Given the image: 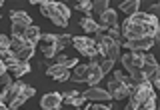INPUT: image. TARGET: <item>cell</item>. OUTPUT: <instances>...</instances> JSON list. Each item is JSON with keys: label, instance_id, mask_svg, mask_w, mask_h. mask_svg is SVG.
Listing matches in <instances>:
<instances>
[{"label": "cell", "instance_id": "obj_13", "mask_svg": "<svg viewBox=\"0 0 160 110\" xmlns=\"http://www.w3.org/2000/svg\"><path fill=\"white\" fill-rule=\"evenodd\" d=\"M98 62H100V60L92 58V62L88 64V84H90V86H96V84L100 82V80L104 78V74L100 72V66H98Z\"/></svg>", "mask_w": 160, "mask_h": 110}, {"label": "cell", "instance_id": "obj_32", "mask_svg": "<svg viewBox=\"0 0 160 110\" xmlns=\"http://www.w3.org/2000/svg\"><path fill=\"white\" fill-rule=\"evenodd\" d=\"M108 36L112 38V40H116V42H120V38H122V34H120V28H118V26L110 28V30H108Z\"/></svg>", "mask_w": 160, "mask_h": 110}, {"label": "cell", "instance_id": "obj_39", "mask_svg": "<svg viewBox=\"0 0 160 110\" xmlns=\"http://www.w3.org/2000/svg\"><path fill=\"white\" fill-rule=\"evenodd\" d=\"M124 110H134V106H132V104H130V102H128V106H126V108H124Z\"/></svg>", "mask_w": 160, "mask_h": 110}, {"label": "cell", "instance_id": "obj_4", "mask_svg": "<svg viewBox=\"0 0 160 110\" xmlns=\"http://www.w3.org/2000/svg\"><path fill=\"white\" fill-rule=\"evenodd\" d=\"M10 20H12V36H22L24 32L32 26V18L24 10H12L10 12Z\"/></svg>", "mask_w": 160, "mask_h": 110}, {"label": "cell", "instance_id": "obj_21", "mask_svg": "<svg viewBox=\"0 0 160 110\" xmlns=\"http://www.w3.org/2000/svg\"><path fill=\"white\" fill-rule=\"evenodd\" d=\"M108 8H110V4L106 2V0H98V2H92V12H90V18H92V16H98V18H100Z\"/></svg>", "mask_w": 160, "mask_h": 110}, {"label": "cell", "instance_id": "obj_38", "mask_svg": "<svg viewBox=\"0 0 160 110\" xmlns=\"http://www.w3.org/2000/svg\"><path fill=\"white\" fill-rule=\"evenodd\" d=\"M0 102H4V104H6V96H4L2 92H0Z\"/></svg>", "mask_w": 160, "mask_h": 110}, {"label": "cell", "instance_id": "obj_24", "mask_svg": "<svg viewBox=\"0 0 160 110\" xmlns=\"http://www.w3.org/2000/svg\"><path fill=\"white\" fill-rule=\"evenodd\" d=\"M26 44H28V42H26L22 36H12V38H10V50H12L14 54H16L18 50H22Z\"/></svg>", "mask_w": 160, "mask_h": 110}, {"label": "cell", "instance_id": "obj_28", "mask_svg": "<svg viewBox=\"0 0 160 110\" xmlns=\"http://www.w3.org/2000/svg\"><path fill=\"white\" fill-rule=\"evenodd\" d=\"M98 66H100V72H102V74H108L110 70L114 68V62H112V60H106V58H104V60H100V62H98Z\"/></svg>", "mask_w": 160, "mask_h": 110}, {"label": "cell", "instance_id": "obj_12", "mask_svg": "<svg viewBox=\"0 0 160 110\" xmlns=\"http://www.w3.org/2000/svg\"><path fill=\"white\" fill-rule=\"evenodd\" d=\"M62 102L70 104V106H74V108H82V104L86 102V98H84V94L78 92V90H70V92L62 94Z\"/></svg>", "mask_w": 160, "mask_h": 110}, {"label": "cell", "instance_id": "obj_23", "mask_svg": "<svg viewBox=\"0 0 160 110\" xmlns=\"http://www.w3.org/2000/svg\"><path fill=\"white\" fill-rule=\"evenodd\" d=\"M72 44V36L70 34H56V40H54V46H56V52L64 50L66 46Z\"/></svg>", "mask_w": 160, "mask_h": 110}, {"label": "cell", "instance_id": "obj_2", "mask_svg": "<svg viewBox=\"0 0 160 110\" xmlns=\"http://www.w3.org/2000/svg\"><path fill=\"white\" fill-rule=\"evenodd\" d=\"M94 42L98 44V54H102L106 60H118L120 58V42L112 40L108 34H96V40Z\"/></svg>", "mask_w": 160, "mask_h": 110}, {"label": "cell", "instance_id": "obj_19", "mask_svg": "<svg viewBox=\"0 0 160 110\" xmlns=\"http://www.w3.org/2000/svg\"><path fill=\"white\" fill-rule=\"evenodd\" d=\"M34 58V44H26L22 50L16 52V60L18 62H28V60Z\"/></svg>", "mask_w": 160, "mask_h": 110}, {"label": "cell", "instance_id": "obj_37", "mask_svg": "<svg viewBox=\"0 0 160 110\" xmlns=\"http://www.w3.org/2000/svg\"><path fill=\"white\" fill-rule=\"evenodd\" d=\"M0 110H10V108H8V106H6L4 102H0Z\"/></svg>", "mask_w": 160, "mask_h": 110}, {"label": "cell", "instance_id": "obj_20", "mask_svg": "<svg viewBox=\"0 0 160 110\" xmlns=\"http://www.w3.org/2000/svg\"><path fill=\"white\" fill-rule=\"evenodd\" d=\"M24 40H26L28 44H34V46H36L38 40H40V28L32 24V26H30L26 32H24Z\"/></svg>", "mask_w": 160, "mask_h": 110}, {"label": "cell", "instance_id": "obj_14", "mask_svg": "<svg viewBox=\"0 0 160 110\" xmlns=\"http://www.w3.org/2000/svg\"><path fill=\"white\" fill-rule=\"evenodd\" d=\"M100 26H102L104 30L118 26V16H116V12H114V8H108L106 12L100 16Z\"/></svg>", "mask_w": 160, "mask_h": 110}, {"label": "cell", "instance_id": "obj_7", "mask_svg": "<svg viewBox=\"0 0 160 110\" xmlns=\"http://www.w3.org/2000/svg\"><path fill=\"white\" fill-rule=\"evenodd\" d=\"M106 90H108V94L114 100H122V98H126L128 94H130V90H132V88H130L128 84H124L122 80H118V78H110Z\"/></svg>", "mask_w": 160, "mask_h": 110}, {"label": "cell", "instance_id": "obj_40", "mask_svg": "<svg viewBox=\"0 0 160 110\" xmlns=\"http://www.w3.org/2000/svg\"><path fill=\"white\" fill-rule=\"evenodd\" d=\"M76 110H82V108H76ZM84 110H86V108H84Z\"/></svg>", "mask_w": 160, "mask_h": 110}, {"label": "cell", "instance_id": "obj_27", "mask_svg": "<svg viewBox=\"0 0 160 110\" xmlns=\"http://www.w3.org/2000/svg\"><path fill=\"white\" fill-rule=\"evenodd\" d=\"M40 50H42V54H44L46 58H54V56H56V46H54V44H44V42H42Z\"/></svg>", "mask_w": 160, "mask_h": 110}, {"label": "cell", "instance_id": "obj_25", "mask_svg": "<svg viewBox=\"0 0 160 110\" xmlns=\"http://www.w3.org/2000/svg\"><path fill=\"white\" fill-rule=\"evenodd\" d=\"M140 70H142V74H144V78H146V80H148L150 76H152V74L160 72V70H158V62H156V64H146V62H144Z\"/></svg>", "mask_w": 160, "mask_h": 110}, {"label": "cell", "instance_id": "obj_8", "mask_svg": "<svg viewBox=\"0 0 160 110\" xmlns=\"http://www.w3.org/2000/svg\"><path fill=\"white\" fill-rule=\"evenodd\" d=\"M154 42L156 40L154 38H148V36H144V38H136V40H126L124 42V46H126L130 52H146V50H150L154 46Z\"/></svg>", "mask_w": 160, "mask_h": 110}, {"label": "cell", "instance_id": "obj_26", "mask_svg": "<svg viewBox=\"0 0 160 110\" xmlns=\"http://www.w3.org/2000/svg\"><path fill=\"white\" fill-rule=\"evenodd\" d=\"M74 6H76V10L84 12V14H86V16L90 18V12H92V2H90V0H80V2L74 4Z\"/></svg>", "mask_w": 160, "mask_h": 110}, {"label": "cell", "instance_id": "obj_36", "mask_svg": "<svg viewBox=\"0 0 160 110\" xmlns=\"http://www.w3.org/2000/svg\"><path fill=\"white\" fill-rule=\"evenodd\" d=\"M8 72V68H6V64L2 62V60H0V76H2V74H6Z\"/></svg>", "mask_w": 160, "mask_h": 110}, {"label": "cell", "instance_id": "obj_15", "mask_svg": "<svg viewBox=\"0 0 160 110\" xmlns=\"http://www.w3.org/2000/svg\"><path fill=\"white\" fill-rule=\"evenodd\" d=\"M80 28H82L84 32H90V34H100L104 30L100 24H96V20H94V18H88V16H84L82 20H80Z\"/></svg>", "mask_w": 160, "mask_h": 110}, {"label": "cell", "instance_id": "obj_17", "mask_svg": "<svg viewBox=\"0 0 160 110\" xmlns=\"http://www.w3.org/2000/svg\"><path fill=\"white\" fill-rule=\"evenodd\" d=\"M130 20H132L134 24H140V26H144V24H156L158 22V18L152 16V14H148V12H136V14L130 16Z\"/></svg>", "mask_w": 160, "mask_h": 110}, {"label": "cell", "instance_id": "obj_18", "mask_svg": "<svg viewBox=\"0 0 160 110\" xmlns=\"http://www.w3.org/2000/svg\"><path fill=\"white\" fill-rule=\"evenodd\" d=\"M30 64L28 62H16V64H12L8 70H10V74H12V78H22L24 74H28L30 72Z\"/></svg>", "mask_w": 160, "mask_h": 110}, {"label": "cell", "instance_id": "obj_29", "mask_svg": "<svg viewBox=\"0 0 160 110\" xmlns=\"http://www.w3.org/2000/svg\"><path fill=\"white\" fill-rule=\"evenodd\" d=\"M56 4V10L60 14H62V18H66V20H70V8L66 6V4H62V2H54Z\"/></svg>", "mask_w": 160, "mask_h": 110}, {"label": "cell", "instance_id": "obj_22", "mask_svg": "<svg viewBox=\"0 0 160 110\" xmlns=\"http://www.w3.org/2000/svg\"><path fill=\"white\" fill-rule=\"evenodd\" d=\"M138 8H140V0H128V2H122V4H120V10H122V12H126L128 18L132 16V14H136Z\"/></svg>", "mask_w": 160, "mask_h": 110}, {"label": "cell", "instance_id": "obj_30", "mask_svg": "<svg viewBox=\"0 0 160 110\" xmlns=\"http://www.w3.org/2000/svg\"><path fill=\"white\" fill-rule=\"evenodd\" d=\"M12 82H14V78H12V74H2V76H0V84H2L4 88H10L12 86Z\"/></svg>", "mask_w": 160, "mask_h": 110}, {"label": "cell", "instance_id": "obj_5", "mask_svg": "<svg viewBox=\"0 0 160 110\" xmlns=\"http://www.w3.org/2000/svg\"><path fill=\"white\" fill-rule=\"evenodd\" d=\"M72 46L82 56H88V58H96V54H98V44L88 36H72Z\"/></svg>", "mask_w": 160, "mask_h": 110}, {"label": "cell", "instance_id": "obj_9", "mask_svg": "<svg viewBox=\"0 0 160 110\" xmlns=\"http://www.w3.org/2000/svg\"><path fill=\"white\" fill-rule=\"evenodd\" d=\"M60 106H62V94L60 92H48L40 98L42 110H60Z\"/></svg>", "mask_w": 160, "mask_h": 110}, {"label": "cell", "instance_id": "obj_6", "mask_svg": "<svg viewBox=\"0 0 160 110\" xmlns=\"http://www.w3.org/2000/svg\"><path fill=\"white\" fill-rule=\"evenodd\" d=\"M38 4H40V12H42L48 20H52L56 26H60V28L68 26V20L62 18V14L56 10V4H54V2H38Z\"/></svg>", "mask_w": 160, "mask_h": 110}, {"label": "cell", "instance_id": "obj_3", "mask_svg": "<svg viewBox=\"0 0 160 110\" xmlns=\"http://www.w3.org/2000/svg\"><path fill=\"white\" fill-rule=\"evenodd\" d=\"M128 96H130V104L134 106V110H138L144 102H148V100L154 96V88H152V84L146 80V82H142V84H138V86H134L132 90H130Z\"/></svg>", "mask_w": 160, "mask_h": 110}, {"label": "cell", "instance_id": "obj_11", "mask_svg": "<svg viewBox=\"0 0 160 110\" xmlns=\"http://www.w3.org/2000/svg\"><path fill=\"white\" fill-rule=\"evenodd\" d=\"M46 74L50 78L58 80V82H66V80L70 78V72L66 66H60V64H50V66L46 68Z\"/></svg>", "mask_w": 160, "mask_h": 110}, {"label": "cell", "instance_id": "obj_34", "mask_svg": "<svg viewBox=\"0 0 160 110\" xmlns=\"http://www.w3.org/2000/svg\"><path fill=\"white\" fill-rule=\"evenodd\" d=\"M0 48H2V50H10V38L4 36V34H0Z\"/></svg>", "mask_w": 160, "mask_h": 110}, {"label": "cell", "instance_id": "obj_31", "mask_svg": "<svg viewBox=\"0 0 160 110\" xmlns=\"http://www.w3.org/2000/svg\"><path fill=\"white\" fill-rule=\"evenodd\" d=\"M138 110H156V94H154L152 98L148 100V102H144L142 106H140Z\"/></svg>", "mask_w": 160, "mask_h": 110}, {"label": "cell", "instance_id": "obj_35", "mask_svg": "<svg viewBox=\"0 0 160 110\" xmlns=\"http://www.w3.org/2000/svg\"><path fill=\"white\" fill-rule=\"evenodd\" d=\"M86 110H114V108H108V106H86Z\"/></svg>", "mask_w": 160, "mask_h": 110}, {"label": "cell", "instance_id": "obj_16", "mask_svg": "<svg viewBox=\"0 0 160 110\" xmlns=\"http://www.w3.org/2000/svg\"><path fill=\"white\" fill-rule=\"evenodd\" d=\"M70 80H74V82H88V64H78V66H74V72L70 74Z\"/></svg>", "mask_w": 160, "mask_h": 110}, {"label": "cell", "instance_id": "obj_1", "mask_svg": "<svg viewBox=\"0 0 160 110\" xmlns=\"http://www.w3.org/2000/svg\"><path fill=\"white\" fill-rule=\"evenodd\" d=\"M2 94L8 100V108L10 110H18L28 98H32L34 94H36V90H34L32 86H28V84L20 82V80H14L10 88H4L2 90Z\"/></svg>", "mask_w": 160, "mask_h": 110}, {"label": "cell", "instance_id": "obj_10", "mask_svg": "<svg viewBox=\"0 0 160 110\" xmlns=\"http://www.w3.org/2000/svg\"><path fill=\"white\" fill-rule=\"evenodd\" d=\"M82 94H84L86 100H96V102H108V100H112V96L108 94V90L98 88V86H90L86 92H82Z\"/></svg>", "mask_w": 160, "mask_h": 110}, {"label": "cell", "instance_id": "obj_33", "mask_svg": "<svg viewBox=\"0 0 160 110\" xmlns=\"http://www.w3.org/2000/svg\"><path fill=\"white\" fill-rule=\"evenodd\" d=\"M40 40H42L44 44H54V40H56V34H40Z\"/></svg>", "mask_w": 160, "mask_h": 110}]
</instances>
